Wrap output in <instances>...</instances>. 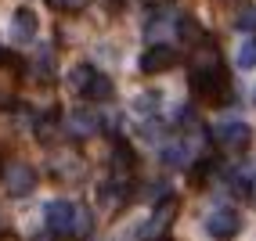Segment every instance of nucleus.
Segmentation results:
<instances>
[{
    "mask_svg": "<svg viewBox=\"0 0 256 241\" xmlns=\"http://www.w3.org/2000/svg\"><path fill=\"white\" fill-rule=\"evenodd\" d=\"M216 144L224 151H231V155H238V151H246L252 144V130L246 123H224L216 130Z\"/></svg>",
    "mask_w": 256,
    "mask_h": 241,
    "instance_id": "nucleus-7",
    "label": "nucleus"
},
{
    "mask_svg": "<svg viewBox=\"0 0 256 241\" xmlns=\"http://www.w3.org/2000/svg\"><path fill=\"white\" fill-rule=\"evenodd\" d=\"M94 76H98V72H94V65H87V61H83V65H76V68H69V90L87 97L90 83H94Z\"/></svg>",
    "mask_w": 256,
    "mask_h": 241,
    "instance_id": "nucleus-12",
    "label": "nucleus"
},
{
    "mask_svg": "<svg viewBox=\"0 0 256 241\" xmlns=\"http://www.w3.org/2000/svg\"><path fill=\"white\" fill-rule=\"evenodd\" d=\"M141 4H148V7H166V0H141Z\"/></svg>",
    "mask_w": 256,
    "mask_h": 241,
    "instance_id": "nucleus-21",
    "label": "nucleus"
},
{
    "mask_svg": "<svg viewBox=\"0 0 256 241\" xmlns=\"http://www.w3.org/2000/svg\"><path fill=\"white\" fill-rule=\"evenodd\" d=\"M192 90L202 101H224L228 97V68L220 61V47L210 36L192 47Z\"/></svg>",
    "mask_w": 256,
    "mask_h": 241,
    "instance_id": "nucleus-1",
    "label": "nucleus"
},
{
    "mask_svg": "<svg viewBox=\"0 0 256 241\" xmlns=\"http://www.w3.org/2000/svg\"><path fill=\"white\" fill-rule=\"evenodd\" d=\"M36 29H40V18L32 7H18L11 14V40L14 43H32L36 40Z\"/></svg>",
    "mask_w": 256,
    "mask_h": 241,
    "instance_id": "nucleus-8",
    "label": "nucleus"
},
{
    "mask_svg": "<svg viewBox=\"0 0 256 241\" xmlns=\"http://www.w3.org/2000/svg\"><path fill=\"white\" fill-rule=\"evenodd\" d=\"M126 184L123 180H108V184H101L98 187V198H101V205H105L108 213H116V209H123V202H126Z\"/></svg>",
    "mask_w": 256,
    "mask_h": 241,
    "instance_id": "nucleus-10",
    "label": "nucleus"
},
{
    "mask_svg": "<svg viewBox=\"0 0 256 241\" xmlns=\"http://www.w3.org/2000/svg\"><path fill=\"white\" fill-rule=\"evenodd\" d=\"M4 187H8V195L14 198H26L36 191V169H32L29 162H8L4 166Z\"/></svg>",
    "mask_w": 256,
    "mask_h": 241,
    "instance_id": "nucleus-3",
    "label": "nucleus"
},
{
    "mask_svg": "<svg viewBox=\"0 0 256 241\" xmlns=\"http://www.w3.org/2000/svg\"><path fill=\"white\" fill-rule=\"evenodd\" d=\"M90 231H94V216H90V209H83V205H76V216H72V234L69 238H90Z\"/></svg>",
    "mask_w": 256,
    "mask_h": 241,
    "instance_id": "nucleus-14",
    "label": "nucleus"
},
{
    "mask_svg": "<svg viewBox=\"0 0 256 241\" xmlns=\"http://www.w3.org/2000/svg\"><path fill=\"white\" fill-rule=\"evenodd\" d=\"M47 4H50V7H69L72 0H47Z\"/></svg>",
    "mask_w": 256,
    "mask_h": 241,
    "instance_id": "nucleus-20",
    "label": "nucleus"
},
{
    "mask_svg": "<svg viewBox=\"0 0 256 241\" xmlns=\"http://www.w3.org/2000/svg\"><path fill=\"white\" fill-rule=\"evenodd\" d=\"M174 220H177V198H166L162 205H156V213L144 220L141 241H159V238L170 231V223H174Z\"/></svg>",
    "mask_w": 256,
    "mask_h": 241,
    "instance_id": "nucleus-4",
    "label": "nucleus"
},
{
    "mask_svg": "<svg viewBox=\"0 0 256 241\" xmlns=\"http://www.w3.org/2000/svg\"><path fill=\"white\" fill-rule=\"evenodd\" d=\"M141 72L144 76H159V72H166V68H174L177 65V50L174 47H166V43H152L144 54H141Z\"/></svg>",
    "mask_w": 256,
    "mask_h": 241,
    "instance_id": "nucleus-6",
    "label": "nucleus"
},
{
    "mask_svg": "<svg viewBox=\"0 0 256 241\" xmlns=\"http://www.w3.org/2000/svg\"><path fill=\"white\" fill-rule=\"evenodd\" d=\"M36 76H47V79L54 76V58H50V54H40L36 58Z\"/></svg>",
    "mask_w": 256,
    "mask_h": 241,
    "instance_id": "nucleus-18",
    "label": "nucleus"
},
{
    "mask_svg": "<svg viewBox=\"0 0 256 241\" xmlns=\"http://www.w3.org/2000/svg\"><path fill=\"white\" fill-rule=\"evenodd\" d=\"M101 4H108V11H123V0H101Z\"/></svg>",
    "mask_w": 256,
    "mask_h": 241,
    "instance_id": "nucleus-19",
    "label": "nucleus"
},
{
    "mask_svg": "<svg viewBox=\"0 0 256 241\" xmlns=\"http://www.w3.org/2000/svg\"><path fill=\"white\" fill-rule=\"evenodd\" d=\"M238 65H242V68H256V36L242 40V47H238Z\"/></svg>",
    "mask_w": 256,
    "mask_h": 241,
    "instance_id": "nucleus-16",
    "label": "nucleus"
},
{
    "mask_svg": "<svg viewBox=\"0 0 256 241\" xmlns=\"http://www.w3.org/2000/svg\"><path fill=\"white\" fill-rule=\"evenodd\" d=\"M98 126H101V119H98L94 112H87V108H76V112L69 115V130H72L76 137H90V133H98Z\"/></svg>",
    "mask_w": 256,
    "mask_h": 241,
    "instance_id": "nucleus-11",
    "label": "nucleus"
},
{
    "mask_svg": "<svg viewBox=\"0 0 256 241\" xmlns=\"http://www.w3.org/2000/svg\"><path fill=\"white\" fill-rule=\"evenodd\" d=\"M234 29H242V32H252V29H256V7H252V4L238 11V18H234Z\"/></svg>",
    "mask_w": 256,
    "mask_h": 241,
    "instance_id": "nucleus-17",
    "label": "nucleus"
},
{
    "mask_svg": "<svg viewBox=\"0 0 256 241\" xmlns=\"http://www.w3.org/2000/svg\"><path fill=\"white\" fill-rule=\"evenodd\" d=\"M87 97H90V101H108V97H112V79L98 72L94 83H90V90H87Z\"/></svg>",
    "mask_w": 256,
    "mask_h": 241,
    "instance_id": "nucleus-15",
    "label": "nucleus"
},
{
    "mask_svg": "<svg viewBox=\"0 0 256 241\" xmlns=\"http://www.w3.org/2000/svg\"><path fill=\"white\" fill-rule=\"evenodd\" d=\"M0 227H4V220H0Z\"/></svg>",
    "mask_w": 256,
    "mask_h": 241,
    "instance_id": "nucleus-22",
    "label": "nucleus"
},
{
    "mask_svg": "<svg viewBox=\"0 0 256 241\" xmlns=\"http://www.w3.org/2000/svg\"><path fill=\"white\" fill-rule=\"evenodd\" d=\"M206 231H210V238H216V241H231L238 231H242V216H238L234 209H213L210 216H206Z\"/></svg>",
    "mask_w": 256,
    "mask_h": 241,
    "instance_id": "nucleus-5",
    "label": "nucleus"
},
{
    "mask_svg": "<svg viewBox=\"0 0 256 241\" xmlns=\"http://www.w3.org/2000/svg\"><path fill=\"white\" fill-rule=\"evenodd\" d=\"M108 166H112V180H123V184H126V180L134 177V166H138V159H134V148L123 144V141H116V144H112Z\"/></svg>",
    "mask_w": 256,
    "mask_h": 241,
    "instance_id": "nucleus-9",
    "label": "nucleus"
},
{
    "mask_svg": "<svg viewBox=\"0 0 256 241\" xmlns=\"http://www.w3.org/2000/svg\"><path fill=\"white\" fill-rule=\"evenodd\" d=\"M72 216H76V202H65V198L47 202L44 205V227H47V234L69 238L72 234Z\"/></svg>",
    "mask_w": 256,
    "mask_h": 241,
    "instance_id": "nucleus-2",
    "label": "nucleus"
},
{
    "mask_svg": "<svg viewBox=\"0 0 256 241\" xmlns=\"http://www.w3.org/2000/svg\"><path fill=\"white\" fill-rule=\"evenodd\" d=\"M228 180H231V187H234V195H242V198H252V195H256V177H252V169H234Z\"/></svg>",
    "mask_w": 256,
    "mask_h": 241,
    "instance_id": "nucleus-13",
    "label": "nucleus"
}]
</instances>
